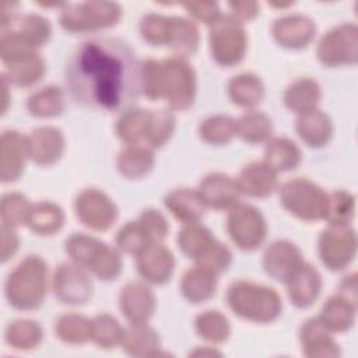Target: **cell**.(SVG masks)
I'll list each match as a JSON object with an SVG mask.
<instances>
[{"instance_id":"cell-1","label":"cell","mask_w":358,"mask_h":358,"mask_svg":"<svg viewBox=\"0 0 358 358\" xmlns=\"http://www.w3.org/2000/svg\"><path fill=\"white\" fill-rule=\"evenodd\" d=\"M66 88L83 108L122 113L141 95V63L134 50L117 38H91L70 55Z\"/></svg>"},{"instance_id":"cell-2","label":"cell","mask_w":358,"mask_h":358,"mask_svg":"<svg viewBox=\"0 0 358 358\" xmlns=\"http://www.w3.org/2000/svg\"><path fill=\"white\" fill-rule=\"evenodd\" d=\"M141 94L150 101H164L171 110H187L197 94L196 71L179 56L147 59L141 63Z\"/></svg>"},{"instance_id":"cell-3","label":"cell","mask_w":358,"mask_h":358,"mask_svg":"<svg viewBox=\"0 0 358 358\" xmlns=\"http://www.w3.org/2000/svg\"><path fill=\"white\" fill-rule=\"evenodd\" d=\"M225 301L238 317L257 324L275 322L282 310L281 296L274 288L250 280L231 282Z\"/></svg>"},{"instance_id":"cell-4","label":"cell","mask_w":358,"mask_h":358,"mask_svg":"<svg viewBox=\"0 0 358 358\" xmlns=\"http://www.w3.org/2000/svg\"><path fill=\"white\" fill-rule=\"evenodd\" d=\"M48 264L36 255L21 260L6 278L4 296L17 310H35L42 306L48 292Z\"/></svg>"},{"instance_id":"cell-5","label":"cell","mask_w":358,"mask_h":358,"mask_svg":"<svg viewBox=\"0 0 358 358\" xmlns=\"http://www.w3.org/2000/svg\"><path fill=\"white\" fill-rule=\"evenodd\" d=\"M122 17V7L115 1L64 3L60 8V27L70 34L96 32L115 27Z\"/></svg>"},{"instance_id":"cell-6","label":"cell","mask_w":358,"mask_h":358,"mask_svg":"<svg viewBox=\"0 0 358 358\" xmlns=\"http://www.w3.org/2000/svg\"><path fill=\"white\" fill-rule=\"evenodd\" d=\"M327 194L308 178H294L278 189L281 206L295 218L313 222L326 218Z\"/></svg>"},{"instance_id":"cell-7","label":"cell","mask_w":358,"mask_h":358,"mask_svg":"<svg viewBox=\"0 0 358 358\" xmlns=\"http://www.w3.org/2000/svg\"><path fill=\"white\" fill-rule=\"evenodd\" d=\"M208 46L213 60L221 67L239 64L248 50V34L245 24L232 14H221L208 32Z\"/></svg>"},{"instance_id":"cell-8","label":"cell","mask_w":358,"mask_h":358,"mask_svg":"<svg viewBox=\"0 0 358 358\" xmlns=\"http://www.w3.org/2000/svg\"><path fill=\"white\" fill-rule=\"evenodd\" d=\"M227 232L235 246L245 252L259 249L267 236V222L262 211L248 203H238L228 210Z\"/></svg>"},{"instance_id":"cell-9","label":"cell","mask_w":358,"mask_h":358,"mask_svg":"<svg viewBox=\"0 0 358 358\" xmlns=\"http://www.w3.org/2000/svg\"><path fill=\"white\" fill-rule=\"evenodd\" d=\"M322 264L330 271L347 268L357 255V232L351 224H329L317 239Z\"/></svg>"},{"instance_id":"cell-10","label":"cell","mask_w":358,"mask_h":358,"mask_svg":"<svg viewBox=\"0 0 358 358\" xmlns=\"http://www.w3.org/2000/svg\"><path fill=\"white\" fill-rule=\"evenodd\" d=\"M317 60L324 67L354 66L358 62V28L343 22L327 31L316 48Z\"/></svg>"},{"instance_id":"cell-11","label":"cell","mask_w":358,"mask_h":358,"mask_svg":"<svg viewBox=\"0 0 358 358\" xmlns=\"http://www.w3.org/2000/svg\"><path fill=\"white\" fill-rule=\"evenodd\" d=\"M73 206L78 221L96 232L110 229L119 217L115 201L105 192L95 187L81 190L76 196Z\"/></svg>"},{"instance_id":"cell-12","label":"cell","mask_w":358,"mask_h":358,"mask_svg":"<svg viewBox=\"0 0 358 358\" xmlns=\"http://www.w3.org/2000/svg\"><path fill=\"white\" fill-rule=\"evenodd\" d=\"M52 288L59 302L71 306L87 303L94 294V284L88 271L74 262H64L56 267Z\"/></svg>"},{"instance_id":"cell-13","label":"cell","mask_w":358,"mask_h":358,"mask_svg":"<svg viewBox=\"0 0 358 358\" xmlns=\"http://www.w3.org/2000/svg\"><path fill=\"white\" fill-rule=\"evenodd\" d=\"M262 264L270 278L285 284L303 264V255L294 242L277 239L266 248Z\"/></svg>"},{"instance_id":"cell-14","label":"cell","mask_w":358,"mask_h":358,"mask_svg":"<svg viewBox=\"0 0 358 358\" xmlns=\"http://www.w3.org/2000/svg\"><path fill=\"white\" fill-rule=\"evenodd\" d=\"M136 267L145 282L164 285L175 271V256L162 242H152L136 256Z\"/></svg>"},{"instance_id":"cell-15","label":"cell","mask_w":358,"mask_h":358,"mask_svg":"<svg viewBox=\"0 0 358 358\" xmlns=\"http://www.w3.org/2000/svg\"><path fill=\"white\" fill-rule=\"evenodd\" d=\"M119 309L129 323H148L157 308L152 289L141 281L126 282L119 292Z\"/></svg>"},{"instance_id":"cell-16","label":"cell","mask_w":358,"mask_h":358,"mask_svg":"<svg viewBox=\"0 0 358 358\" xmlns=\"http://www.w3.org/2000/svg\"><path fill=\"white\" fill-rule=\"evenodd\" d=\"M271 35L281 48L301 50L315 39L316 25L308 15L288 14L273 22Z\"/></svg>"},{"instance_id":"cell-17","label":"cell","mask_w":358,"mask_h":358,"mask_svg":"<svg viewBox=\"0 0 358 358\" xmlns=\"http://www.w3.org/2000/svg\"><path fill=\"white\" fill-rule=\"evenodd\" d=\"M207 208L213 210H229L241 201V190L236 179L222 173L211 172L206 175L197 187Z\"/></svg>"},{"instance_id":"cell-18","label":"cell","mask_w":358,"mask_h":358,"mask_svg":"<svg viewBox=\"0 0 358 358\" xmlns=\"http://www.w3.org/2000/svg\"><path fill=\"white\" fill-rule=\"evenodd\" d=\"M29 159L39 166H52L63 155L66 141L63 133L53 126H39L27 136Z\"/></svg>"},{"instance_id":"cell-19","label":"cell","mask_w":358,"mask_h":358,"mask_svg":"<svg viewBox=\"0 0 358 358\" xmlns=\"http://www.w3.org/2000/svg\"><path fill=\"white\" fill-rule=\"evenodd\" d=\"M28 155L27 136L17 130H4L0 138V176L3 183H13L21 178Z\"/></svg>"},{"instance_id":"cell-20","label":"cell","mask_w":358,"mask_h":358,"mask_svg":"<svg viewBox=\"0 0 358 358\" xmlns=\"http://www.w3.org/2000/svg\"><path fill=\"white\" fill-rule=\"evenodd\" d=\"M287 294L295 308L306 309L312 306L320 296L323 280L315 266L303 262V264L285 282Z\"/></svg>"},{"instance_id":"cell-21","label":"cell","mask_w":358,"mask_h":358,"mask_svg":"<svg viewBox=\"0 0 358 358\" xmlns=\"http://www.w3.org/2000/svg\"><path fill=\"white\" fill-rule=\"evenodd\" d=\"M301 350L308 358L340 357L341 350L337 341L317 317L305 320L299 329Z\"/></svg>"},{"instance_id":"cell-22","label":"cell","mask_w":358,"mask_h":358,"mask_svg":"<svg viewBox=\"0 0 358 358\" xmlns=\"http://www.w3.org/2000/svg\"><path fill=\"white\" fill-rule=\"evenodd\" d=\"M235 179L241 193L253 199H266L278 187L277 172L264 161L249 162Z\"/></svg>"},{"instance_id":"cell-23","label":"cell","mask_w":358,"mask_h":358,"mask_svg":"<svg viewBox=\"0 0 358 358\" xmlns=\"http://www.w3.org/2000/svg\"><path fill=\"white\" fill-rule=\"evenodd\" d=\"M295 131L302 143L308 147L322 148L330 143L334 126L331 117L326 112L316 108L306 113L298 115Z\"/></svg>"},{"instance_id":"cell-24","label":"cell","mask_w":358,"mask_h":358,"mask_svg":"<svg viewBox=\"0 0 358 358\" xmlns=\"http://www.w3.org/2000/svg\"><path fill=\"white\" fill-rule=\"evenodd\" d=\"M120 347L130 357H157L161 354L162 343L148 323H130L123 330Z\"/></svg>"},{"instance_id":"cell-25","label":"cell","mask_w":358,"mask_h":358,"mask_svg":"<svg viewBox=\"0 0 358 358\" xmlns=\"http://www.w3.org/2000/svg\"><path fill=\"white\" fill-rule=\"evenodd\" d=\"M166 210L180 222H199L206 211V204L197 189L179 187L173 189L164 197Z\"/></svg>"},{"instance_id":"cell-26","label":"cell","mask_w":358,"mask_h":358,"mask_svg":"<svg viewBox=\"0 0 358 358\" xmlns=\"http://www.w3.org/2000/svg\"><path fill=\"white\" fill-rule=\"evenodd\" d=\"M200 45V34L197 25L187 18L169 15L165 46L183 59L193 56Z\"/></svg>"},{"instance_id":"cell-27","label":"cell","mask_w":358,"mask_h":358,"mask_svg":"<svg viewBox=\"0 0 358 358\" xmlns=\"http://www.w3.org/2000/svg\"><path fill=\"white\" fill-rule=\"evenodd\" d=\"M218 285V275L207 268L194 264L185 271L180 280V294L192 305H200L210 301Z\"/></svg>"},{"instance_id":"cell-28","label":"cell","mask_w":358,"mask_h":358,"mask_svg":"<svg viewBox=\"0 0 358 358\" xmlns=\"http://www.w3.org/2000/svg\"><path fill=\"white\" fill-rule=\"evenodd\" d=\"M322 96L319 83L310 77H301L294 80L284 91V105L288 110L302 115L317 108Z\"/></svg>"},{"instance_id":"cell-29","label":"cell","mask_w":358,"mask_h":358,"mask_svg":"<svg viewBox=\"0 0 358 358\" xmlns=\"http://www.w3.org/2000/svg\"><path fill=\"white\" fill-rule=\"evenodd\" d=\"M263 161L278 172H289L302 162V151L296 143L288 137H271L264 147Z\"/></svg>"},{"instance_id":"cell-30","label":"cell","mask_w":358,"mask_h":358,"mask_svg":"<svg viewBox=\"0 0 358 358\" xmlns=\"http://www.w3.org/2000/svg\"><path fill=\"white\" fill-rule=\"evenodd\" d=\"M231 102L239 108L253 109L264 98V84L255 73H241L234 76L227 85Z\"/></svg>"},{"instance_id":"cell-31","label":"cell","mask_w":358,"mask_h":358,"mask_svg":"<svg viewBox=\"0 0 358 358\" xmlns=\"http://www.w3.org/2000/svg\"><path fill=\"white\" fill-rule=\"evenodd\" d=\"M4 66L6 70L1 74L6 77L10 85L20 88H27L36 84L46 73V63L38 50Z\"/></svg>"},{"instance_id":"cell-32","label":"cell","mask_w":358,"mask_h":358,"mask_svg":"<svg viewBox=\"0 0 358 358\" xmlns=\"http://www.w3.org/2000/svg\"><path fill=\"white\" fill-rule=\"evenodd\" d=\"M357 317V305L351 303L338 294L330 296L322 306L317 319L330 333L348 331Z\"/></svg>"},{"instance_id":"cell-33","label":"cell","mask_w":358,"mask_h":358,"mask_svg":"<svg viewBox=\"0 0 358 358\" xmlns=\"http://www.w3.org/2000/svg\"><path fill=\"white\" fill-rule=\"evenodd\" d=\"M155 164L151 148L144 145H126L116 158V168L126 179H141L147 176Z\"/></svg>"},{"instance_id":"cell-34","label":"cell","mask_w":358,"mask_h":358,"mask_svg":"<svg viewBox=\"0 0 358 358\" xmlns=\"http://www.w3.org/2000/svg\"><path fill=\"white\" fill-rule=\"evenodd\" d=\"M215 241L214 234L200 222L185 224L176 236L180 252L193 262H197Z\"/></svg>"},{"instance_id":"cell-35","label":"cell","mask_w":358,"mask_h":358,"mask_svg":"<svg viewBox=\"0 0 358 358\" xmlns=\"http://www.w3.org/2000/svg\"><path fill=\"white\" fill-rule=\"evenodd\" d=\"M64 92L57 85H46L27 99V110L31 116L39 119L57 117L64 112Z\"/></svg>"},{"instance_id":"cell-36","label":"cell","mask_w":358,"mask_h":358,"mask_svg":"<svg viewBox=\"0 0 358 358\" xmlns=\"http://www.w3.org/2000/svg\"><path fill=\"white\" fill-rule=\"evenodd\" d=\"M148 113L150 110L134 106L122 112L115 124L117 138L126 145H144Z\"/></svg>"},{"instance_id":"cell-37","label":"cell","mask_w":358,"mask_h":358,"mask_svg":"<svg viewBox=\"0 0 358 358\" xmlns=\"http://www.w3.org/2000/svg\"><path fill=\"white\" fill-rule=\"evenodd\" d=\"M236 120V136L248 144L267 143L273 137V122L260 110H246Z\"/></svg>"},{"instance_id":"cell-38","label":"cell","mask_w":358,"mask_h":358,"mask_svg":"<svg viewBox=\"0 0 358 358\" xmlns=\"http://www.w3.org/2000/svg\"><path fill=\"white\" fill-rule=\"evenodd\" d=\"M6 343L18 351H31L41 345L43 340L42 326L32 319H17L7 324L4 330Z\"/></svg>"},{"instance_id":"cell-39","label":"cell","mask_w":358,"mask_h":358,"mask_svg":"<svg viewBox=\"0 0 358 358\" xmlns=\"http://www.w3.org/2000/svg\"><path fill=\"white\" fill-rule=\"evenodd\" d=\"M17 32L32 49L38 50L41 46L46 45L52 35V24L48 18L39 14H22L20 15L8 29L3 31Z\"/></svg>"},{"instance_id":"cell-40","label":"cell","mask_w":358,"mask_h":358,"mask_svg":"<svg viewBox=\"0 0 358 358\" xmlns=\"http://www.w3.org/2000/svg\"><path fill=\"white\" fill-rule=\"evenodd\" d=\"M64 225L63 210L52 201H38L32 206L27 227L36 235L50 236Z\"/></svg>"},{"instance_id":"cell-41","label":"cell","mask_w":358,"mask_h":358,"mask_svg":"<svg viewBox=\"0 0 358 358\" xmlns=\"http://www.w3.org/2000/svg\"><path fill=\"white\" fill-rule=\"evenodd\" d=\"M176 129V117L171 109L150 110L144 145L154 150L164 147Z\"/></svg>"},{"instance_id":"cell-42","label":"cell","mask_w":358,"mask_h":358,"mask_svg":"<svg viewBox=\"0 0 358 358\" xmlns=\"http://www.w3.org/2000/svg\"><path fill=\"white\" fill-rule=\"evenodd\" d=\"M91 319L78 313H66L55 322L56 337L70 345H81L91 341Z\"/></svg>"},{"instance_id":"cell-43","label":"cell","mask_w":358,"mask_h":358,"mask_svg":"<svg viewBox=\"0 0 358 358\" xmlns=\"http://www.w3.org/2000/svg\"><path fill=\"white\" fill-rule=\"evenodd\" d=\"M194 330L204 341L211 344H222L231 336V323L220 310L208 309L196 316Z\"/></svg>"},{"instance_id":"cell-44","label":"cell","mask_w":358,"mask_h":358,"mask_svg":"<svg viewBox=\"0 0 358 358\" xmlns=\"http://www.w3.org/2000/svg\"><path fill=\"white\" fill-rule=\"evenodd\" d=\"M199 137L210 145H225L236 137V120L228 115H213L199 127Z\"/></svg>"},{"instance_id":"cell-45","label":"cell","mask_w":358,"mask_h":358,"mask_svg":"<svg viewBox=\"0 0 358 358\" xmlns=\"http://www.w3.org/2000/svg\"><path fill=\"white\" fill-rule=\"evenodd\" d=\"M105 242H102L101 239L81 232L71 234L64 242L66 252L70 256L71 262L77 263L85 270L91 264V262L98 256Z\"/></svg>"},{"instance_id":"cell-46","label":"cell","mask_w":358,"mask_h":358,"mask_svg":"<svg viewBox=\"0 0 358 358\" xmlns=\"http://www.w3.org/2000/svg\"><path fill=\"white\" fill-rule=\"evenodd\" d=\"M32 203L20 192H10L3 194L0 201V218L1 224L18 228L28 224L29 214L32 211Z\"/></svg>"},{"instance_id":"cell-47","label":"cell","mask_w":358,"mask_h":358,"mask_svg":"<svg viewBox=\"0 0 358 358\" xmlns=\"http://www.w3.org/2000/svg\"><path fill=\"white\" fill-rule=\"evenodd\" d=\"M91 341L102 348L110 350L120 345L124 327L120 326L116 317L109 313H99L91 319Z\"/></svg>"},{"instance_id":"cell-48","label":"cell","mask_w":358,"mask_h":358,"mask_svg":"<svg viewBox=\"0 0 358 358\" xmlns=\"http://www.w3.org/2000/svg\"><path fill=\"white\" fill-rule=\"evenodd\" d=\"M123 270V260L120 250L105 243L98 256L87 267V271L94 274L101 281H113L116 280Z\"/></svg>"},{"instance_id":"cell-49","label":"cell","mask_w":358,"mask_h":358,"mask_svg":"<svg viewBox=\"0 0 358 358\" xmlns=\"http://www.w3.org/2000/svg\"><path fill=\"white\" fill-rule=\"evenodd\" d=\"M355 217V196L348 190H333L327 194L326 221L329 224H351Z\"/></svg>"},{"instance_id":"cell-50","label":"cell","mask_w":358,"mask_h":358,"mask_svg":"<svg viewBox=\"0 0 358 358\" xmlns=\"http://www.w3.org/2000/svg\"><path fill=\"white\" fill-rule=\"evenodd\" d=\"M150 243H152V241L150 239L148 234L137 220L126 222L116 234L117 249L127 255L137 256Z\"/></svg>"},{"instance_id":"cell-51","label":"cell","mask_w":358,"mask_h":358,"mask_svg":"<svg viewBox=\"0 0 358 358\" xmlns=\"http://www.w3.org/2000/svg\"><path fill=\"white\" fill-rule=\"evenodd\" d=\"M168 24L169 15L148 13L140 20L138 31L141 38L151 46H165Z\"/></svg>"},{"instance_id":"cell-52","label":"cell","mask_w":358,"mask_h":358,"mask_svg":"<svg viewBox=\"0 0 358 358\" xmlns=\"http://www.w3.org/2000/svg\"><path fill=\"white\" fill-rule=\"evenodd\" d=\"M197 266L210 270L211 273L220 275L225 273L232 264V252L229 248L220 242L218 239L213 243V246L197 260L194 262Z\"/></svg>"},{"instance_id":"cell-53","label":"cell","mask_w":358,"mask_h":358,"mask_svg":"<svg viewBox=\"0 0 358 358\" xmlns=\"http://www.w3.org/2000/svg\"><path fill=\"white\" fill-rule=\"evenodd\" d=\"M137 221L143 225L152 242H164L169 234V222L159 210L145 208L140 213Z\"/></svg>"},{"instance_id":"cell-54","label":"cell","mask_w":358,"mask_h":358,"mask_svg":"<svg viewBox=\"0 0 358 358\" xmlns=\"http://www.w3.org/2000/svg\"><path fill=\"white\" fill-rule=\"evenodd\" d=\"M182 6L193 20L208 27L221 15L220 7L215 1H186Z\"/></svg>"},{"instance_id":"cell-55","label":"cell","mask_w":358,"mask_h":358,"mask_svg":"<svg viewBox=\"0 0 358 358\" xmlns=\"http://www.w3.org/2000/svg\"><path fill=\"white\" fill-rule=\"evenodd\" d=\"M0 249H1V262H7L8 259H11L18 248H20V236L17 234V228L1 224L0 228Z\"/></svg>"},{"instance_id":"cell-56","label":"cell","mask_w":358,"mask_h":358,"mask_svg":"<svg viewBox=\"0 0 358 358\" xmlns=\"http://www.w3.org/2000/svg\"><path fill=\"white\" fill-rule=\"evenodd\" d=\"M228 7L231 14L243 24L255 20L259 14V4L256 1H229Z\"/></svg>"},{"instance_id":"cell-57","label":"cell","mask_w":358,"mask_h":358,"mask_svg":"<svg viewBox=\"0 0 358 358\" xmlns=\"http://www.w3.org/2000/svg\"><path fill=\"white\" fill-rule=\"evenodd\" d=\"M337 294L345 298L347 301H350L351 303L357 305V274L355 273H351L341 280Z\"/></svg>"},{"instance_id":"cell-58","label":"cell","mask_w":358,"mask_h":358,"mask_svg":"<svg viewBox=\"0 0 358 358\" xmlns=\"http://www.w3.org/2000/svg\"><path fill=\"white\" fill-rule=\"evenodd\" d=\"M10 83L6 80V77L1 74V115H4L8 109V103H10V96H8V92H10Z\"/></svg>"},{"instance_id":"cell-59","label":"cell","mask_w":358,"mask_h":358,"mask_svg":"<svg viewBox=\"0 0 358 358\" xmlns=\"http://www.w3.org/2000/svg\"><path fill=\"white\" fill-rule=\"evenodd\" d=\"M190 355H196V357H206V355H208V357H220L221 355V352L220 351H217L215 348H213V347H208V345H204L203 348H197V350H194V351H192L190 352Z\"/></svg>"},{"instance_id":"cell-60","label":"cell","mask_w":358,"mask_h":358,"mask_svg":"<svg viewBox=\"0 0 358 358\" xmlns=\"http://www.w3.org/2000/svg\"><path fill=\"white\" fill-rule=\"evenodd\" d=\"M294 3H270V6L273 7H277V8H284V7H289L292 6Z\"/></svg>"}]
</instances>
